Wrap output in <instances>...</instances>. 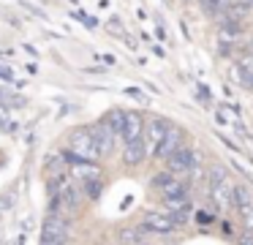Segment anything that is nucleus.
<instances>
[{"mask_svg":"<svg viewBox=\"0 0 253 245\" xmlns=\"http://www.w3.org/2000/svg\"><path fill=\"white\" fill-rule=\"evenodd\" d=\"M68 232H71V221L63 210L49 207L44 218V226H41V243L39 245H66Z\"/></svg>","mask_w":253,"mask_h":245,"instance_id":"f257e3e1","label":"nucleus"},{"mask_svg":"<svg viewBox=\"0 0 253 245\" xmlns=\"http://www.w3.org/2000/svg\"><path fill=\"white\" fill-rule=\"evenodd\" d=\"M210 196H212V204L218 207V210L234 207V201H231V196H234V183L229 180L226 169L212 166V172H210Z\"/></svg>","mask_w":253,"mask_h":245,"instance_id":"f03ea898","label":"nucleus"},{"mask_svg":"<svg viewBox=\"0 0 253 245\" xmlns=\"http://www.w3.org/2000/svg\"><path fill=\"white\" fill-rule=\"evenodd\" d=\"M68 152L79 161H98V147H95V139L90 134V128H74L71 136H68Z\"/></svg>","mask_w":253,"mask_h":245,"instance_id":"7ed1b4c3","label":"nucleus"},{"mask_svg":"<svg viewBox=\"0 0 253 245\" xmlns=\"http://www.w3.org/2000/svg\"><path fill=\"white\" fill-rule=\"evenodd\" d=\"M196 163H199V152L193 150V147H185V145L166 158V169H169L171 174H177V177L191 174L193 169H196Z\"/></svg>","mask_w":253,"mask_h":245,"instance_id":"20e7f679","label":"nucleus"},{"mask_svg":"<svg viewBox=\"0 0 253 245\" xmlns=\"http://www.w3.org/2000/svg\"><path fill=\"white\" fill-rule=\"evenodd\" d=\"M166 128H169V120H164V117H153L150 123H144L142 142H144L147 155H155V150H158V145H161V139H164Z\"/></svg>","mask_w":253,"mask_h":245,"instance_id":"39448f33","label":"nucleus"},{"mask_svg":"<svg viewBox=\"0 0 253 245\" xmlns=\"http://www.w3.org/2000/svg\"><path fill=\"white\" fill-rule=\"evenodd\" d=\"M153 188L161 191V196H177V194H188V185L182 177H177V174H171L169 169L166 172H158L153 177Z\"/></svg>","mask_w":253,"mask_h":245,"instance_id":"423d86ee","label":"nucleus"},{"mask_svg":"<svg viewBox=\"0 0 253 245\" xmlns=\"http://www.w3.org/2000/svg\"><path fill=\"white\" fill-rule=\"evenodd\" d=\"M182 145H185V134H182V128H177V125L169 123V128H166V134H164V139H161V145H158V150H155L153 158L166 161V158H169L171 152H177Z\"/></svg>","mask_w":253,"mask_h":245,"instance_id":"0eeeda50","label":"nucleus"},{"mask_svg":"<svg viewBox=\"0 0 253 245\" xmlns=\"http://www.w3.org/2000/svg\"><path fill=\"white\" fill-rule=\"evenodd\" d=\"M90 134H93L95 139V147H98V155H112L115 152V145H117V134L109 128V125L101 120V123H95L93 128H90Z\"/></svg>","mask_w":253,"mask_h":245,"instance_id":"6e6552de","label":"nucleus"},{"mask_svg":"<svg viewBox=\"0 0 253 245\" xmlns=\"http://www.w3.org/2000/svg\"><path fill=\"white\" fill-rule=\"evenodd\" d=\"M234 207L240 210V218L245 221L248 229H253V194L245 185H234V196H231Z\"/></svg>","mask_w":253,"mask_h":245,"instance_id":"1a4fd4ad","label":"nucleus"},{"mask_svg":"<svg viewBox=\"0 0 253 245\" xmlns=\"http://www.w3.org/2000/svg\"><path fill=\"white\" fill-rule=\"evenodd\" d=\"M144 232H155V234H169L177 229V221L169 215V212H147L142 221Z\"/></svg>","mask_w":253,"mask_h":245,"instance_id":"9d476101","label":"nucleus"},{"mask_svg":"<svg viewBox=\"0 0 253 245\" xmlns=\"http://www.w3.org/2000/svg\"><path fill=\"white\" fill-rule=\"evenodd\" d=\"M142 134H144V117L136 112V109L126 112V125H123L120 139L123 142H133V139H142Z\"/></svg>","mask_w":253,"mask_h":245,"instance_id":"9b49d317","label":"nucleus"},{"mask_svg":"<svg viewBox=\"0 0 253 245\" xmlns=\"http://www.w3.org/2000/svg\"><path fill=\"white\" fill-rule=\"evenodd\" d=\"M144 158H147V150H144V142L142 139L126 142V147H123V161H126L128 166H139Z\"/></svg>","mask_w":253,"mask_h":245,"instance_id":"f8f14e48","label":"nucleus"},{"mask_svg":"<svg viewBox=\"0 0 253 245\" xmlns=\"http://www.w3.org/2000/svg\"><path fill=\"white\" fill-rule=\"evenodd\" d=\"M101 120H104V123L109 125V128L115 131L117 136H120V134H123V125H126V109H117V106H115V109H109V112H106Z\"/></svg>","mask_w":253,"mask_h":245,"instance_id":"ddd939ff","label":"nucleus"},{"mask_svg":"<svg viewBox=\"0 0 253 245\" xmlns=\"http://www.w3.org/2000/svg\"><path fill=\"white\" fill-rule=\"evenodd\" d=\"M82 194L90 196V199H98V194H101V180H87V183H82Z\"/></svg>","mask_w":253,"mask_h":245,"instance_id":"4468645a","label":"nucleus"},{"mask_svg":"<svg viewBox=\"0 0 253 245\" xmlns=\"http://www.w3.org/2000/svg\"><path fill=\"white\" fill-rule=\"evenodd\" d=\"M109 30L117 33V36H126V27H123V22L117 19V16H112V19H109Z\"/></svg>","mask_w":253,"mask_h":245,"instance_id":"2eb2a0df","label":"nucleus"},{"mask_svg":"<svg viewBox=\"0 0 253 245\" xmlns=\"http://www.w3.org/2000/svg\"><path fill=\"white\" fill-rule=\"evenodd\" d=\"M0 79H3V82H14V71L8 68L6 63H0Z\"/></svg>","mask_w":253,"mask_h":245,"instance_id":"dca6fc26","label":"nucleus"},{"mask_svg":"<svg viewBox=\"0 0 253 245\" xmlns=\"http://www.w3.org/2000/svg\"><path fill=\"white\" fill-rule=\"evenodd\" d=\"M240 245H253V229L245 226V232L240 234Z\"/></svg>","mask_w":253,"mask_h":245,"instance_id":"f3484780","label":"nucleus"},{"mask_svg":"<svg viewBox=\"0 0 253 245\" xmlns=\"http://www.w3.org/2000/svg\"><path fill=\"white\" fill-rule=\"evenodd\" d=\"M136 237L139 234L133 232V229H126V232H123V240H126V243H136Z\"/></svg>","mask_w":253,"mask_h":245,"instance_id":"a211bd4d","label":"nucleus"},{"mask_svg":"<svg viewBox=\"0 0 253 245\" xmlns=\"http://www.w3.org/2000/svg\"><path fill=\"white\" fill-rule=\"evenodd\" d=\"M77 16H79V19H82V22H84V25H87V27H98V22H95L93 16H87V14H77Z\"/></svg>","mask_w":253,"mask_h":245,"instance_id":"6ab92c4d","label":"nucleus"},{"mask_svg":"<svg viewBox=\"0 0 253 245\" xmlns=\"http://www.w3.org/2000/svg\"><path fill=\"white\" fill-rule=\"evenodd\" d=\"M196 218H199V223H210V221H212V218H210V215H207V212H199V215H196Z\"/></svg>","mask_w":253,"mask_h":245,"instance_id":"aec40b11","label":"nucleus"},{"mask_svg":"<svg viewBox=\"0 0 253 245\" xmlns=\"http://www.w3.org/2000/svg\"><path fill=\"white\" fill-rule=\"evenodd\" d=\"M240 3H245V5H251V8H253V0H240Z\"/></svg>","mask_w":253,"mask_h":245,"instance_id":"412c9836","label":"nucleus"},{"mask_svg":"<svg viewBox=\"0 0 253 245\" xmlns=\"http://www.w3.org/2000/svg\"><path fill=\"white\" fill-rule=\"evenodd\" d=\"M248 54H253V41H251V47H248Z\"/></svg>","mask_w":253,"mask_h":245,"instance_id":"4be33fe9","label":"nucleus"},{"mask_svg":"<svg viewBox=\"0 0 253 245\" xmlns=\"http://www.w3.org/2000/svg\"><path fill=\"white\" fill-rule=\"evenodd\" d=\"M251 90H253V82H251Z\"/></svg>","mask_w":253,"mask_h":245,"instance_id":"5701e85b","label":"nucleus"}]
</instances>
